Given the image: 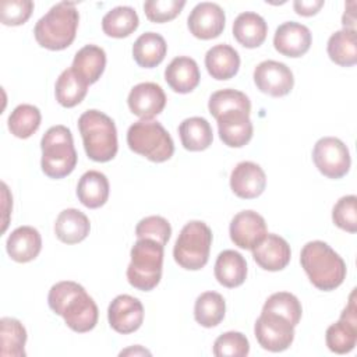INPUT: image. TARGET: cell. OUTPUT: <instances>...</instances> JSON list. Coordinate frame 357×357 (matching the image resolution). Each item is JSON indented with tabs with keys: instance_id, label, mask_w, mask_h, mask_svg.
<instances>
[{
	"instance_id": "cell-21",
	"label": "cell",
	"mask_w": 357,
	"mask_h": 357,
	"mask_svg": "<svg viewBox=\"0 0 357 357\" xmlns=\"http://www.w3.org/2000/svg\"><path fill=\"white\" fill-rule=\"evenodd\" d=\"M6 250L15 262H29L35 259L42 250L40 233L32 226H20L11 231L7 238Z\"/></svg>"
},
{
	"instance_id": "cell-37",
	"label": "cell",
	"mask_w": 357,
	"mask_h": 357,
	"mask_svg": "<svg viewBox=\"0 0 357 357\" xmlns=\"http://www.w3.org/2000/svg\"><path fill=\"white\" fill-rule=\"evenodd\" d=\"M209 113L218 119L220 114L230 112V110H243V112H251V102L248 96L237 89L226 88L216 91L211 95L208 102Z\"/></svg>"
},
{
	"instance_id": "cell-42",
	"label": "cell",
	"mask_w": 357,
	"mask_h": 357,
	"mask_svg": "<svg viewBox=\"0 0 357 357\" xmlns=\"http://www.w3.org/2000/svg\"><path fill=\"white\" fill-rule=\"evenodd\" d=\"M184 6L183 0H148L144 3V13L149 21L163 24L174 20Z\"/></svg>"
},
{
	"instance_id": "cell-4",
	"label": "cell",
	"mask_w": 357,
	"mask_h": 357,
	"mask_svg": "<svg viewBox=\"0 0 357 357\" xmlns=\"http://www.w3.org/2000/svg\"><path fill=\"white\" fill-rule=\"evenodd\" d=\"M78 130L89 159L109 162L116 156L119 149L117 130L107 114L96 109L84 112L78 119Z\"/></svg>"
},
{
	"instance_id": "cell-34",
	"label": "cell",
	"mask_w": 357,
	"mask_h": 357,
	"mask_svg": "<svg viewBox=\"0 0 357 357\" xmlns=\"http://www.w3.org/2000/svg\"><path fill=\"white\" fill-rule=\"evenodd\" d=\"M225 298L216 291H205L195 300L194 318L204 328H213L219 325L225 318Z\"/></svg>"
},
{
	"instance_id": "cell-40",
	"label": "cell",
	"mask_w": 357,
	"mask_h": 357,
	"mask_svg": "<svg viewBox=\"0 0 357 357\" xmlns=\"http://www.w3.org/2000/svg\"><path fill=\"white\" fill-rule=\"evenodd\" d=\"M172 234L170 223L162 216H146L137 223L135 236L137 238H151L160 243L163 247L169 241Z\"/></svg>"
},
{
	"instance_id": "cell-36",
	"label": "cell",
	"mask_w": 357,
	"mask_h": 357,
	"mask_svg": "<svg viewBox=\"0 0 357 357\" xmlns=\"http://www.w3.org/2000/svg\"><path fill=\"white\" fill-rule=\"evenodd\" d=\"M40 110L28 103L18 105L8 116V130L17 138H29L35 134L40 126Z\"/></svg>"
},
{
	"instance_id": "cell-18",
	"label": "cell",
	"mask_w": 357,
	"mask_h": 357,
	"mask_svg": "<svg viewBox=\"0 0 357 357\" xmlns=\"http://www.w3.org/2000/svg\"><path fill=\"white\" fill-rule=\"evenodd\" d=\"M266 185V176L262 167L254 162L244 160L236 165L230 174L231 191L243 199L259 197Z\"/></svg>"
},
{
	"instance_id": "cell-20",
	"label": "cell",
	"mask_w": 357,
	"mask_h": 357,
	"mask_svg": "<svg viewBox=\"0 0 357 357\" xmlns=\"http://www.w3.org/2000/svg\"><path fill=\"white\" fill-rule=\"evenodd\" d=\"M219 137L230 148H241L252 138V123L250 113L243 110H230L218 119Z\"/></svg>"
},
{
	"instance_id": "cell-24",
	"label": "cell",
	"mask_w": 357,
	"mask_h": 357,
	"mask_svg": "<svg viewBox=\"0 0 357 357\" xmlns=\"http://www.w3.org/2000/svg\"><path fill=\"white\" fill-rule=\"evenodd\" d=\"M91 230V223L88 216L75 209L67 208L61 211L54 223L56 237L66 244H77L86 238Z\"/></svg>"
},
{
	"instance_id": "cell-13",
	"label": "cell",
	"mask_w": 357,
	"mask_h": 357,
	"mask_svg": "<svg viewBox=\"0 0 357 357\" xmlns=\"http://www.w3.org/2000/svg\"><path fill=\"white\" fill-rule=\"evenodd\" d=\"M225 24L226 15L223 8L211 1L198 3L187 18L190 32L202 40L218 38L223 32Z\"/></svg>"
},
{
	"instance_id": "cell-19",
	"label": "cell",
	"mask_w": 357,
	"mask_h": 357,
	"mask_svg": "<svg viewBox=\"0 0 357 357\" xmlns=\"http://www.w3.org/2000/svg\"><path fill=\"white\" fill-rule=\"evenodd\" d=\"M254 261L265 271H282L290 262L291 251L289 243L275 233L266 236L251 250Z\"/></svg>"
},
{
	"instance_id": "cell-5",
	"label": "cell",
	"mask_w": 357,
	"mask_h": 357,
	"mask_svg": "<svg viewBox=\"0 0 357 357\" xmlns=\"http://www.w3.org/2000/svg\"><path fill=\"white\" fill-rule=\"evenodd\" d=\"M42 172L50 178H63L77 166V151L74 148L73 134L66 126H53L40 141Z\"/></svg>"
},
{
	"instance_id": "cell-7",
	"label": "cell",
	"mask_w": 357,
	"mask_h": 357,
	"mask_svg": "<svg viewBox=\"0 0 357 357\" xmlns=\"http://www.w3.org/2000/svg\"><path fill=\"white\" fill-rule=\"evenodd\" d=\"M128 148L151 162H166L174 153V142L167 130L155 120H138L127 131Z\"/></svg>"
},
{
	"instance_id": "cell-45",
	"label": "cell",
	"mask_w": 357,
	"mask_h": 357,
	"mask_svg": "<svg viewBox=\"0 0 357 357\" xmlns=\"http://www.w3.org/2000/svg\"><path fill=\"white\" fill-rule=\"evenodd\" d=\"M354 6H356L354 1H349V3L346 4V10H344V14H343V18H342V24H343V28H344V29L356 31V26H354V22H356Z\"/></svg>"
},
{
	"instance_id": "cell-33",
	"label": "cell",
	"mask_w": 357,
	"mask_h": 357,
	"mask_svg": "<svg viewBox=\"0 0 357 357\" xmlns=\"http://www.w3.org/2000/svg\"><path fill=\"white\" fill-rule=\"evenodd\" d=\"M25 343V326L15 318L3 317L0 319V354L3 357H24Z\"/></svg>"
},
{
	"instance_id": "cell-46",
	"label": "cell",
	"mask_w": 357,
	"mask_h": 357,
	"mask_svg": "<svg viewBox=\"0 0 357 357\" xmlns=\"http://www.w3.org/2000/svg\"><path fill=\"white\" fill-rule=\"evenodd\" d=\"M130 353H132V354H138V353H139V354H148V356L151 354L148 350L142 349L141 346H135V349L132 347V349H127V350L121 351V353H120V356H123V354H130Z\"/></svg>"
},
{
	"instance_id": "cell-44",
	"label": "cell",
	"mask_w": 357,
	"mask_h": 357,
	"mask_svg": "<svg viewBox=\"0 0 357 357\" xmlns=\"http://www.w3.org/2000/svg\"><path fill=\"white\" fill-rule=\"evenodd\" d=\"M322 6H324V0H296L293 3L294 11L303 17L315 15Z\"/></svg>"
},
{
	"instance_id": "cell-14",
	"label": "cell",
	"mask_w": 357,
	"mask_h": 357,
	"mask_svg": "<svg viewBox=\"0 0 357 357\" xmlns=\"http://www.w3.org/2000/svg\"><path fill=\"white\" fill-rule=\"evenodd\" d=\"M109 325L119 333H132L142 325L144 305L130 294H120L113 298L107 308Z\"/></svg>"
},
{
	"instance_id": "cell-41",
	"label": "cell",
	"mask_w": 357,
	"mask_h": 357,
	"mask_svg": "<svg viewBox=\"0 0 357 357\" xmlns=\"http://www.w3.org/2000/svg\"><path fill=\"white\" fill-rule=\"evenodd\" d=\"M333 223L349 233L357 231V197L344 195L342 197L332 209Z\"/></svg>"
},
{
	"instance_id": "cell-43",
	"label": "cell",
	"mask_w": 357,
	"mask_h": 357,
	"mask_svg": "<svg viewBox=\"0 0 357 357\" xmlns=\"http://www.w3.org/2000/svg\"><path fill=\"white\" fill-rule=\"evenodd\" d=\"M33 11L31 0H4L0 4V21L7 26L22 25Z\"/></svg>"
},
{
	"instance_id": "cell-35",
	"label": "cell",
	"mask_w": 357,
	"mask_h": 357,
	"mask_svg": "<svg viewBox=\"0 0 357 357\" xmlns=\"http://www.w3.org/2000/svg\"><path fill=\"white\" fill-rule=\"evenodd\" d=\"M88 92V84L81 79L73 68L64 70L54 85L56 100L64 107H74L84 100Z\"/></svg>"
},
{
	"instance_id": "cell-8",
	"label": "cell",
	"mask_w": 357,
	"mask_h": 357,
	"mask_svg": "<svg viewBox=\"0 0 357 357\" xmlns=\"http://www.w3.org/2000/svg\"><path fill=\"white\" fill-rule=\"evenodd\" d=\"M212 245V230L201 220H191L181 229L174 248V261L184 269L198 271L209 259Z\"/></svg>"
},
{
	"instance_id": "cell-27",
	"label": "cell",
	"mask_w": 357,
	"mask_h": 357,
	"mask_svg": "<svg viewBox=\"0 0 357 357\" xmlns=\"http://www.w3.org/2000/svg\"><path fill=\"white\" fill-rule=\"evenodd\" d=\"M213 272L222 286L229 289L238 287L247 278V262L240 252L225 250L218 255Z\"/></svg>"
},
{
	"instance_id": "cell-39",
	"label": "cell",
	"mask_w": 357,
	"mask_h": 357,
	"mask_svg": "<svg viewBox=\"0 0 357 357\" xmlns=\"http://www.w3.org/2000/svg\"><path fill=\"white\" fill-rule=\"evenodd\" d=\"M250 353V342L241 332H225L213 343L216 357H245Z\"/></svg>"
},
{
	"instance_id": "cell-3",
	"label": "cell",
	"mask_w": 357,
	"mask_h": 357,
	"mask_svg": "<svg viewBox=\"0 0 357 357\" xmlns=\"http://www.w3.org/2000/svg\"><path fill=\"white\" fill-rule=\"evenodd\" d=\"M78 21L79 14L74 3H57L38 20L33 28L35 39L45 49L63 50L74 42Z\"/></svg>"
},
{
	"instance_id": "cell-9",
	"label": "cell",
	"mask_w": 357,
	"mask_h": 357,
	"mask_svg": "<svg viewBox=\"0 0 357 357\" xmlns=\"http://www.w3.org/2000/svg\"><path fill=\"white\" fill-rule=\"evenodd\" d=\"M312 160L325 177L333 180L346 176L351 165L349 148L335 137H324L315 142Z\"/></svg>"
},
{
	"instance_id": "cell-32",
	"label": "cell",
	"mask_w": 357,
	"mask_h": 357,
	"mask_svg": "<svg viewBox=\"0 0 357 357\" xmlns=\"http://www.w3.org/2000/svg\"><path fill=\"white\" fill-rule=\"evenodd\" d=\"M139 24L137 11L128 6H119L112 8L102 18V29L112 38H127Z\"/></svg>"
},
{
	"instance_id": "cell-10",
	"label": "cell",
	"mask_w": 357,
	"mask_h": 357,
	"mask_svg": "<svg viewBox=\"0 0 357 357\" xmlns=\"http://www.w3.org/2000/svg\"><path fill=\"white\" fill-rule=\"evenodd\" d=\"M254 333L259 346L273 353L289 349L294 340V326L273 312H261L255 321Z\"/></svg>"
},
{
	"instance_id": "cell-16",
	"label": "cell",
	"mask_w": 357,
	"mask_h": 357,
	"mask_svg": "<svg viewBox=\"0 0 357 357\" xmlns=\"http://www.w3.org/2000/svg\"><path fill=\"white\" fill-rule=\"evenodd\" d=\"M127 103L130 110L141 120H152L160 114L166 106V95L160 85L155 82H141L132 86Z\"/></svg>"
},
{
	"instance_id": "cell-29",
	"label": "cell",
	"mask_w": 357,
	"mask_h": 357,
	"mask_svg": "<svg viewBox=\"0 0 357 357\" xmlns=\"http://www.w3.org/2000/svg\"><path fill=\"white\" fill-rule=\"evenodd\" d=\"M167 52L166 40L156 32H145L137 38L132 46V57L139 67L153 68L159 66Z\"/></svg>"
},
{
	"instance_id": "cell-12",
	"label": "cell",
	"mask_w": 357,
	"mask_h": 357,
	"mask_svg": "<svg viewBox=\"0 0 357 357\" xmlns=\"http://www.w3.org/2000/svg\"><path fill=\"white\" fill-rule=\"evenodd\" d=\"M254 82L261 92L280 98L293 89L294 77L284 63L264 60L254 70Z\"/></svg>"
},
{
	"instance_id": "cell-6",
	"label": "cell",
	"mask_w": 357,
	"mask_h": 357,
	"mask_svg": "<svg viewBox=\"0 0 357 357\" xmlns=\"http://www.w3.org/2000/svg\"><path fill=\"white\" fill-rule=\"evenodd\" d=\"M163 245L151 238H138L131 248L127 266L128 283L141 291L155 289L162 278Z\"/></svg>"
},
{
	"instance_id": "cell-30",
	"label": "cell",
	"mask_w": 357,
	"mask_h": 357,
	"mask_svg": "<svg viewBox=\"0 0 357 357\" xmlns=\"http://www.w3.org/2000/svg\"><path fill=\"white\" fill-rule=\"evenodd\" d=\"M181 145L191 152H199L209 148L213 141L212 127L204 117H188L178 126Z\"/></svg>"
},
{
	"instance_id": "cell-22",
	"label": "cell",
	"mask_w": 357,
	"mask_h": 357,
	"mask_svg": "<svg viewBox=\"0 0 357 357\" xmlns=\"http://www.w3.org/2000/svg\"><path fill=\"white\" fill-rule=\"evenodd\" d=\"M165 79L177 93H188L194 91L201 79L197 61L187 56L174 57L165 70Z\"/></svg>"
},
{
	"instance_id": "cell-23",
	"label": "cell",
	"mask_w": 357,
	"mask_h": 357,
	"mask_svg": "<svg viewBox=\"0 0 357 357\" xmlns=\"http://www.w3.org/2000/svg\"><path fill=\"white\" fill-rule=\"evenodd\" d=\"M205 67L212 78L218 81L230 79L240 68L238 52L230 45H215L205 54Z\"/></svg>"
},
{
	"instance_id": "cell-28",
	"label": "cell",
	"mask_w": 357,
	"mask_h": 357,
	"mask_svg": "<svg viewBox=\"0 0 357 357\" xmlns=\"http://www.w3.org/2000/svg\"><path fill=\"white\" fill-rule=\"evenodd\" d=\"M79 202L91 209L100 208L109 198V180L98 170L85 172L77 185Z\"/></svg>"
},
{
	"instance_id": "cell-25",
	"label": "cell",
	"mask_w": 357,
	"mask_h": 357,
	"mask_svg": "<svg viewBox=\"0 0 357 357\" xmlns=\"http://www.w3.org/2000/svg\"><path fill=\"white\" fill-rule=\"evenodd\" d=\"M268 33V25L265 20L252 11L241 13L233 22V36L236 40L248 49L261 46Z\"/></svg>"
},
{
	"instance_id": "cell-17",
	"label": "cell",
	"mask_w": 357,
	"mask_h": 357,
	"mask_svg": "<svg viewBox=\"0 0 357 357\" xmlns=\"http://www.w3.org/2000/svg\"><path fill=\"white\" fill-rule=\"evenodd\" d=\"M311 42V31L296 21L283 22L276 28L273 35L275 49L287 57H301L310 50Z\"/></svg>"
},
{
	"instance_id": "cell-1",
	"label": "cell",
	"mask_w": 357,
	"mask_h": 357,
	"mask_svg": "<svg viewBox=\"0 0 357 357\" xmlns=\"http://www.w3.org/2000/svg\"><path fill=\"white\" fill-rule=\"evenodd\" d=\"M47 303L50 310L63 317L66 325L74 332H89L98 324V305L77 282L63 280L53 284Z\"/></svg>"
},
{
	"instance_id": "cell-15",
	"label": "cell",
	"mask_w": 357,
	"mask_h": 357,
	"mask_svg": "<svg viewBox=\"0 0 357 357\" xmlns=\"http://www.w3.org/2000/svg\"><path fill=\"white\" fill-rule=\"evenodd\" d=\"M230 238L238 248L252 250L268 233L265 219L254 211H241L230 222Z\"/></svg>"
},
{
	"instance_id": "cell-31",
	"label": "cell",
	"mask_w": 357,
	"mask_h": 357,
	"mask_svg": "<svg viewBox=\"0 0 357 357\" xmlns=\"http://www.w3.org/2000/svg\"><path fill=\"white\" fill-rule=\"evenodd\" d=\"M329 59L342 67H351L357 63L356 31L340 29L331 35L326 46Z\"/></svg>"
},
{
	"instance_id": "cell-11",
	"label": "cell",
	"mask_w": 357,
	"mask_h": 357,
	"mask_svg": "<svg viewBox=\"0 0 357 357\" xmlns=\"http://www.w3.org/2000/svg\"><path fill=\"white\" fill-rule=\"evenodd\" d=\"M325 342L331 351L336 354L350 353L357 343V305L356 291L349 297V304L342 311L337 322L332 324L325 333Z\"/></svg>"
},
{
	"instance_id": "cell-26",
	"label": "cell",
	"mask_w": 357,
	"mask_h": 357,
	"mask_svg": "<svg viewBox=\"0 0 357 357\" xmlns=\"http://www.w3.org/2000/svg\"><path fill=\"white\" fill-rule=\"evenodd\" d=\"M106 67V53L96 45H85L73 60V71L88 85L95 84L103 74Z\"/></svg>"
},
{
	"instance_id": "cell-38",
	"label": "cell",
	"mask_w": 357,
	"mask_h": 357,
	"mask_svg": "<svg viewBox=\"0 0 357 357\" xmlns=\"http://www.w3.org/2000/svg\"><path fill=\"white\" fill-rule=\"evenodd\" d=\"M262 311L282 315L293 326H296L300 322L303 314V308L298 298L287 291H278L269 296L262 307Z\"/></svg>"
},
{
	"instance_id": "cell-2",
	"label": "cell",
	"mask_w": 357,
	"mask_h": 357,
	"mask_svg": "<svg viewBox=\"0 0 357 357\" xmlns=\"http://www.w3.org/2000/svg\"><path fill=\"white\" fill-rule=\"evenodd\" d=\"M300 262L310 282L322 291L335 290L346 278L343 258L321 240L308 241L301 248Z\"/></svg>"
}]
</instances>
